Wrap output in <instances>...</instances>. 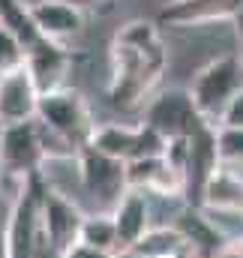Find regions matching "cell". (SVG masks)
Returning <instances> with one entry per match:
<instances>
[{"label":"cell","mask_w":243,"mask_h":258,"mask_svg":"<svg viewBox=\"0 0 243 258\" xmlns=\"http://www.w3.org/2000/svg\"><path fill=\"white\" fill-rule=\"evenodd\" d=\"M240 84H243V72H240Z\"/></svg>","instance_id":"30"},{"label":"cell","mask_w":243,"mask_h":258,"mask_svg":"<svg viewBox=\"0 0 243 258\" xmlns=\"http://www.w3.org/2000/svg\"><path fill=\"white\" fill-rule=\"evenodd\" d=\"M90 147H96L105 156H114L120 162H135L147 156H162L165 138L156 135L147 123L126 126V123H96L90 132Z\"/></svg>","instance_id":"7"},{"label":"cell","mask_w":243,"mask_h":258,"mask_svg":"<svg viewBox=\"0 0 243 258\" xmlns=\"http://www.w3.org/2000/svg\"><path fill=\"white\" fill-rule=\"evenodd\" d=\"M36 105H39V90L27 66L0 78V123L3 126L36 120Z\"/></svg>","instance_id":"12"},{"label":"cell","mask_w":243,"mask_h":258,"mask_svg":"<svg viewBox=\"0 0 243 258\" xmlns=\"http://www.w3.org/2000/svg\"><path fill=\"white\" fill-rule=\"evenodd\" d=\"M33 24L42 39L63 45V39H72L84 30V9L63 3V0H33L27 3Z\"/></svg>","instance_id":"14"},{"label":"cell","mask_w":243,"mask_h":258,"mask_svg":"<svg viewBox=\"0 0 243 258\" xmlns=\"http://www.w3.org/2000/svg\"><path fill=\"white\" fill-rule=\"evenodd\" d=\"M27 63V51L24 45L0 24V78L9 75V72H18L21 66Z\"/></svg>","instance_id":"22"},{"label":"cell","mask_w":243,"mask_h":258,"mask_svg":"<svg viewBox=\"0 0 243 258\" xmlns=\"http://www.w3.org/2000/svg\"><path fill=\"white\" fill-rule=\"evenodd\" d=\"M216 153H219V165L240 171L243 168V129L216 126Z\"/></svg>","instance_id":"21"},{"label":"cell","mask_w":243,"mask_h":258,"mask_svg":"<svg viewBox=\"0 0 243 258\" xmlns=\"http://www.w3.org/2000/svg\"><path fill=\"white\" fill-rule=\"evenodd\" d=\"M36 123L45 132H51L54 138H60L72 150H81L90 141V132L96 126L87 99L72 87H60V90H51V93L39 96Z\"/></svg>","instance_id":"3"},{"label":"cell","mask_w":243,"mask_h":258,"mask_svg":"<svg viewBox=\"0 0 243 258\" xmlns=\"http://www.w3.org/2000/svg\"><path fill=\"white\" fill-rule=\"evenodd\" d=\"M45 162V150H42V138L36 120L27 123H12L3 129L0 138V171L24 180L27 174H36Z\"/></svg>","instance_id":"9"},{"label":"cell","mask_w":243,"mask_h":258,"mask_svg":"<svg viewBox=\"0 0 243 258\" xmlns=\"http://www.w3.org/2000/svg\"><path fill=\"white\" fill-rule=\"evenodd\" d=\"M84 207L75 204L72 198L57 195L51 189L42 192V207H39V228H42V240L48 243V249L60 258L69 246L78 243V231L84 222Z\"/></svg>","instance_id":"8"},{"label":"cell","mask_w":243,"mask_h":258,"mask_svg":"<svg viewBox=\"0 0 243 258\" xmlns=\"http://www.w3.org/2000/svg\"><path fill=\"white\" fill-rule=\"evenodd\" d=\"M78 177H81V192L96 207L93 213H111L117 207V201L129 192L126 162L99 153L90 144H84L78 150Z\"/></svg>","instance_id":"4"},{"label":"cell","mask_w":243,"mask_h":258,"mask_svg":"<svg viewBox=\"0 0 243 258\" xmlns=\"http://www.w3.org/2000/svg\"><path fill=\"white\" fill-rule=\"evenodd\" d=\"M126 255L132 258H195L174 225H153Z\"/></svg>","instance_id":"18"},{"label":"cell","mask_w":243,"mask_h":258,"mask_svg":"<svg viewBox=\"0 0 243 258\" xmlns=\"http://www.w3.org/2000/svg\"><path fill=\"white\" fill-rule=\"evenodd\" d=\"M219 168V153H216V126H201L195 135H189V150H186V165H183V180H186V201L198 207V198L210 174Z\"/></svg>","instance_id":"11"},{"label":"cell","mask_w":243,"mask_h":258,"mask_svg":"<svg viewBox=\"0 0 243 258\" xmlns=\"http://www.w3.org/2000/svg\"><path fill=\"white\" fill-rule=\"evenodd\" d=\"M171 225L177 228V234L183 237V243L189 246V252L195 258H216V252L225 246V240L219 237V231L210 225V219L195 204L180 207Z\"/></svg>","instance_id":"16"},{"label":"cell","mask_w":243,"mask_h":258,"mask_svg":"<svg viewBox=\"0 0 243 258\" xmlns=\"http://www.w3.org/2000/svg\"><path fill=\"white\" fill-rule=\"evenodd\" d=\"M9 204H12V201L0 192V234H3V228H6V219H9Z\"/></svg>","instance_id":"26"},{"label":"cell","mask_w":243,"mask_h":258,"mask_svg":"<svg viewBox=\"0 0 243 258\" xmlns=\"http://www.w3.org/2000/svg\"><path fill=\"white\" fill-rule=\"evenodd\" d=\"M0 24L24 45V51H30L33 45L42 42L36 24H33V15H30V6L24 0H0Z\"/></svg>","instance_id":"19"},{"label":"cell","mask_w":243,"mask_h":258,"mask_svg":"<svg viewBox=\"0 0 243 258\" xmlns=\"http://www.w3.org/2000/svg\"><path fill=\"white\" fill-rule=\"evenodd\" d=\"M0 174H3V171H0Z\"/></svg>","instance_id":"31"},{"label":"cell","mask_w":243,"mask_h":258,"mask_svg":"<svg viewBox=\"0 0 243 258\" xmlns=\"http://www.w3.org/2000/svg\"><path fill=\"white\" fill-rule=\"evenodd\" d=\"M234 33H237V57H240V63H243V9L234 18Z\"/></svg>","instance_id":"25"},{"label":"cell","mask_w":243,"mask_h":258,"mask_svg":"<svg viewBox=\"0 0 243 258\" xmlns=\"http://www.w3.org/2000/svg\"><path fill=\"white\" fill-rule=\"evenodd\" d=\"M42 192H45V183H42L39 171L18 180V189L9 204V219L3 228L6 258H36L39 243H42V228H39Z\"/></svg>","instance_id":"2"},{"label":"cell","mask_w":243,"mask_h":258,"mask_svg":"<svg viewBox=\"0 0 243 258\" xmlns=\"http://www.w3.org/2000/svg\"><path fill=\"white\" fill-rule=\"evenodd\" d=\"M243 0H168L159 12V24L168 27H201L216 21H234Z\"/></svg>","instance_id":"10"},{"label":"cell","mask_w":243,"mask_h":258,"mask_svg":"<svg viewBox=\"0 0 243 258\" xmlns=\"http://www.w3.org/2000/svg\"><path fill=\"white\" fill-rule=\"evenodd\" d=\"M0 258H6V246H3V234H0Z\"/></svg>","instance_id":"28"},{"label":"cell","mask_w":243,"mask_h":258,"mask_svg":"<svg viewBox=\"0 0 243 258\" xmlns=\"http://www.w3.org/2000/svg\"><path fill=\"white\" fill-rule=\"evenodd\" d=\"M78 243L102 249V252H111V255H120L111 213H87L84 222H81V231H78Z\"/></svg>","instance_id":"20"},{"label":"cell","mask_w":243,"mask_h":258,"mask_svg":"<svg viewBox=\"0 0 243 258\" xmlns=\"http://www.w3.org/2000/svg\"><path fill=\"white\" fill-rule=\"evenodd\" d=\"M63 3H72V6H78V9H84V6H90V3H96V0H63Z\"/></svg>","instance_id":"27"},{"label":"cell","mask_w":243,"mask_h":258,"mask_svg":"<svg viewBox=\"0 0 243 258\" xmlns=\"http://www.w3.org/2000/svg\"><path fill=\"white\" fill-rule=\"evenodd\" d=\"M60 258H120V255H111V252H102V249H93V246L75 243V246H69Z\"/></svg>","instance_id":"24"},{"label":"cell","mask_w":243,"mask_h":258,"mask_svg":"<svg viewBox=\"0 0 243 258\" xmlns=\"http://www.w3.org/2000/svg\"><path fill=\"white\" fill-rule=\"evenodd\" d=\"M24 66H27V72H30V78H33L39 96H42V93H51V90L66 87L69 51H66L63 45H57V42L42 39L39 45H33V48L27 51V63Z\"/></svg>","instance_id":"15"},{"label":"cell","mask_w":243,"mask_h":258,"mask_svg":"<svg viewBox=\"0 0 243 258\" xmlns=\"http://www.w3.org/2000/svg\"><path fill=\"white\" fill-rule=\"evenodd\" d=\"M141 123H147L156 135H162L165 141H171V138H189V135H195L201 126H210L198 114L189 90H180V87H171V90L156 93L147 102Z\"/></svg>","instance_id":"6"},{"label":"cell","mask_w":243,"mask_h":258,"mask_svg":"<svg viewBox=\"0 0 243 258\" xmlns=\"http://www.w3.org/2000/svg\"><path fill=\"white\" fill-rule=\"evenodd\" d=\"M168 66V51L153 21L123 24L111 42L108 99L117 108H138Z\"/></svg>","instance_id":"1"},{"label":"cell","mask_w":243,"mask_h":258,"mask_svg":"<svg viewBox=\"0 0 243 258\" xmlns=\"http://www.w3.org/2000/svg\"><path fill=\"white\" fill-rule=\"evenodd\" d=\"M216 126H225V129H243V87L234 93V99L222 108Z\"/></svg>","instance_id":"23"},{"label":"cell","mask_w":243,"mask_h":258,"mask_svg":"<svg viewBox=\"0 0 243 258\" xmlns=\"http://www.w3.org/2000/svg\"><path fill=\"white\" fill-rule=\"evenodd\" d=\"M240 72L243 63L237 54H225V57H216L207 66L198 69V75L192 78V87H189V96L198 108V114L216 126L222 108L234 99V93L240 90Z\"/></svg>","instance_id":"5"},{"label":"cell","mask_w":243,"mask_h":258,"mask_svg":"<svg viewBox=\"0 0 243 258\" xmlns=\"http://www.w3.org/2000/svg\"><path fill=\"white\" fill-rule=\"evenodd\" d=\"M198 207H213V210H243V174L234 168L219 165L210 180L204 183Z\"/></svg>","instance_id":"17"},{"label":"cell","mask_w":243,"mask_h":258,"mask_svg":"<svg viewBox=\"0 0 243 258\" xmlns=\"http://www.w3.org/2000/svg\"><path fill=\"white\" fill-rule=\"evenodd\" d=\"M111 219H114V231H117V249H120V255H126L153 228L150 195L141 189H129L111 210Z\"/></svg>","instance_id":"13"},{"label":"cell","mask_w":243,"mask_h":258,"mask_svg":"<svg viewBox=\"0 0 243 258\" xmlns=\"http://www.w3.org/2000/svg\"><path fill=\"white\" fill-rule=\"evenodd\" d=\"M3 129H6V126H3V123H0V138H3Z\"/></svg>","instance_id":"29"}]
</instances>
